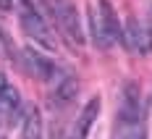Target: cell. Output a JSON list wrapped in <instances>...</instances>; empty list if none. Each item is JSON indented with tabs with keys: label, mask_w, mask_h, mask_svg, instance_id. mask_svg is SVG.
<instances>
[{
	"label": "cell",
	"mask_w": 152,
	"mask_h": 139,
	"mask_svg": "<svg viewBox=\"0 0 152 139\" xmlns=\"http://www.w3.org/2000/svg\"><path fill=\"white\" fill-rule=\"evenodd\" d=\"M21 139H42V113L37 105H29L21 113Z\"/></svg>",
	"instance_id": "cell-10"
},
{
	"label": "cell",
	"mask_w": 152,
	"mask_h": 139,
	"mask_svg": "<svg viewBox=\"0 0 152 139\" xmlns=\"http://www.w3.org/2000/svg\"><path fill=\"white\" fill-rule=\"evenodd\" d=\"M0 55L5 58V61H18V50H16V45H13V40H11V34L0 26Z\"/></svg>",
	"instance_id": "cell-12"
},
{
	"label": "cell",
	"mask_w": 152,
	"mask_h": 139,
	"mask_svg": "<svg viewBox=\"0 0 152 139\" xmlns=\"http://www.w3.org/2000/svg\"><path fill=\"white\" fill-rule=\"evenodd\" d=\"M144 121V105H142V89L137 81H126L121 92V108H118V124H137Z\"/></svg>",
	"instance_id": "cell-3"
},
{
	"label": "cell",
	"mask_w": 152,
	"mask_h": 139,
	"mask_svg": "<svg viewBox=\"0 0 152 139\" xmlns=\"http://www.w3.org/2000/svg\"><path fill=\"white\" fill-rule=\"evenodd\" d=\"M21 66H24L26 74L42 79V81H53L55 74L61 71V68L50 61L47 55H42V53L34 50V47H24V50H21Z\"/></svg>",
	"instance_id": "cell-4"
},
{
	"label": "cell",
	"mask_w": 152,
	"mask_h": 139,
	"mask_svg": "<svg viewBox=\"0 0 152 139\" xmlns=\"http://www.w3.org/2000/svg\"><path fill=\"white\" fill-rule=\"evenodd\" d=\"M50 5V13L55 18L61 34L71 42V45H84V29H81V18H79V11H76L74 0H47Z\"/></svg>",
	"instance_id": "cell-2"
},
{
	"label": "cell",
	"mask_w": 152,
	"mask_h": 139,
	"mask_svg": "<svg viewBox=\"0 0 152 139\" xmlns=\"http://www.w3.org/2000/svg\"><path fill=\"white\" fill-rule=\"evenodd\" d=\"M34 3H37V8H39V11H50V5H47V0H34Z\"/></svg>",
	"instance_id": "cell-13"
},
{
	"label": "cell",
	"mask_w": 152,
	"mask_h": 139,
	"mask_svg": "<svg viewBox=\"0 0 152 139\" xmlns=\"http://www.w3.org/2000/svg\"><path fill=\"white\" fill-rule=\"evenodd\" d=\"M18 3H21L24 8H31V0H18Z\"/></svg>",
	"instance_id": "cell-15"
},
{
	"label": "cell",
	"mask_w": 152,
	"mask_h": 139,
	"mask_svg": "<svg viewBox=\"0 0 152 139\" xmlns=\"http://www.w3.org/2000/svg\"><path fill=\"white\" fill-rule=\"evenodd\" d=\"M115 139H147V126H144V121H137V124H121V126H118Z\"/></svg>",
	"instance_id": "cell-11"
},
{
	"label": "cell",
	"mask_w": 152,
	"mask_h": 139,
	"mask_svg": "<svg viewBox=\"0 0 152 139\" xmlns=\"http://www.w3.org/2000/svg\"><path fill=\"white\" fill-rule=\"evenodd\" d=\"M89 24H92V40H94V45L100 47V50H107L110 45H115L118 37L123 34L110 0H97V11L92 8Z\"/></svg>",
	"instance_id": "cell-1"
},
{
	"label": "cell",
	"mask_w": 152,
	"mask_h": 139,
	"mask_svg": "<svg viewBox=\"0 0 152 139\" xmlns=\"http://www.w3.org/2000/svg\"><path fill=\"white\" fill-rule=\"evenodd\" d=\"M76 94H79V81H76L71 74H63L58 81H55V89H53V105L55 108H66V105H71L76 100Z\"/></svg>",
	"instance_id": "cell-9"
},
{
	"label": "cell",
	"mask_w": 152,
	"mask_h": 139,
	"mask_svg": "<svg viewBox=\"0 0 152 139\" xmlns=\"http://www.w3.org/2000/svg\"><path fill=\"white\" fill-rule=\"evenodd\" d=\"M97 116H100V97H92L89 102L81 108V113L76 116V124H74L71 134H68L66 139H87L92 124L97 121Z\"/></svg>",
	"instance_id": "cell-7"
},
{
	"label": "cell",
	"mask_w": 152,
	"mask_h": 139,
	"mask_svg": "<svg viewBox=\"0 0 152 139\" xmlns=\"http://www.w3.org/2000/svg\"><path fill=\"white\" fill-rule=\"evenodd\" d=\"M21 94L13 84H8L5 76L0 74V113H5L11 121H21Z\"/></svg>",
	"instance_id": "cell-8"
},
{
	"label": "cell",
	"mask_w": 152,
	"mask_h": 139,
	"mask_svg": "<svg viewBox=\"0 0 152 139\" xmlns=\"http://www.w3.org/2000/svg\"><path fill=\"white\" fill-rule=\"evenodd\" d=\"M21 26H24V31H26L29 37H34L37 42L53 47V34H50V29H47V24H45V18H42L39 11L24 8V11H21Z\"/></svg>",
	"instance_id": "cell-6"
},
{
	"label": "cell",
	"mask_w": 152,
	"mask_h": 139,
	"mask_svg": "<svg viewBox=\"0 0 152 139\" xmlns=\"http://www.w3.org/2000/svg\"><path fill=\"white\" fill-rule=\"evenodd\" d=\"M0 11H11V0H0Z\"/></svg>",
	"instance_id": "cell-14"
},
{
	"label": "cell",
	"mask_w": 152,
	"mask_h": 139,
	"mask_svg": "<svg viewBox=\"0 0 152 139\" xmlns=\"http://www.w3.org/2000/svg\"><path fill=\"white\" fill-rule=\"evenodd\" d=\"M121 37H123V42H126V47H129L131 53L147 55V53L152 50V34H150V29L139 21L137 16H129V18H126Z\"/></svg>",
	"instance_id": "cell-5"
}]
</instances>
